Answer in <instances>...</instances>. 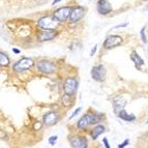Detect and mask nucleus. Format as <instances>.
Here are the masks:
<instances>
[{
    "label": "nucleus",
    "mask_w": 148,
    "mask_h": 148,
    "mask_svg": "<svg viewBox=\"0 0 148 148\" xmlns=\"http://www.w3.org/2000/svg\"><path fill=\"white\" fill-rule=\"evenodd\" d=\"M101 118L103 117L99 114H85L84 116H82L80 120L78 121V127L81 130H86L91 124L99 123L101 120Z\"/></svg>",
    "instance_id": "obj_1"
},
{
    "label": "nucleus",
    "mask_w": 148,
    "mask_h": 148,
    "mask_svg": "<svg viewBox=\"0 0 148 148\" xmlns=\"http://www.w3.org/2000/svg\"><path fill=\"white\" fill-rule=\"evenodd\" d=\"M58 22L54 16H45L42 17L37 22V25L44 30H55L58 26Z\"/></svg>",
    "instance_id": "obj_2"
},
{
    "label": "nucleus",
    "mask_w": 148,
    "mask_h": 148,
    "mask_svg": "<svg viewBox=\"0 0 148 148\" xmlns=\"http://www.w3.org/2000/svg\"><path fill=\"white\" fill-rule=\"evenodd\" d=\"M73 8L71 6H64V8H59L56 10L53 14L54 18L59 22H64L67 20V18H69L71 12H72Z\"/></svg>",
    "instance_id": "obj_3"
},
{
    "label": "nucleus",
    "mask_w": 148,
    "mask_h": 148,
    "mask_svg": "<svg viewBox=\"0 0 148 148\" xmlns=\"http://www.w3.org/2000/svg\"><path fill=\"white\" fill-rule=\"evenodd\" d=\"M36 67L40 73H44V74H51V73H53L55 71L54 63L46 59L37 61Z\"/></svg>",
    "instance_id": "obj_4"
},
{
    "label": "nucleus",
    "mask_w": 148,
    "mask_h": 148,
    "mask_svg": "<svg viewBox=\"0 0 148 148\" xmlns=\"http://www.w3.org/2000/svg\"><path fill=\"white\" fill-rule=\"evenodd\" d=\"M91 77L92 79L97 82H103L106 78V69L104 65H96L91 69Z\"/></svg>",
    "instance_id": "obj_5"
},
{
    "label": "nucleus",
    "mask_w": 148,
    "mask_h": 148,
    "mask_svg": "<svg viewBox=\"0 0 148 148\" xmlns=\"http://www.w3.org/2000/svg\"><path fill=\"white\" fill-rule=\"evenodd\" d=\"M34 65V62L31 58H22L18 62H16L14 65V69L17 72H22V71H26V69H31Z\"/></svg>",
    "instance_id": "obj_6"
},
{
    "label": "nucleus",
    "mask_w": 148,
    "mask_h": 148,
    "mask_svg": "<svg viewBox=\"0 0 148 148\" xmlns=\"http://www.w3.org/2000/svg\"><path fill=\"white\" fill-rule=\"evenodd\" d=\"M64 92L66 95L72 96L73 94L76 93L77 88H78V81L72 78L66 79V81L64 82Z\"/></svg>",
    "instance_id": "obj_7"
},
{
    "label": "nucleus",
    "mask_w": 148,
    "mask_h": 148,
    "mask_svg": "<svg viewBox=\"0 0 148 148\" xmlns=\"http://www.w3.org/2000/svg\"><path fill=\"white\" fill-rule=\"evenodd\" d=\"M122 42V37L119 35H110L106 38L104 42V48L105 49H112V48L118 47L119 45Z\"/></svg>",
    "instance_id": "obj_8"
},
{
    "label": "nucleus",
    "mask_w": 148,
    "mask_h": 148,
    "mask_svg": "<svg viewBox=\"0 0 148 148\" xmlns=\"http://www.w3.org/2000/svg\"><path fill=\"white\" fill-rule=\"evenodd\" d=\"M85 8L83 6H76L75 8H73L71 16H69V21L72 23H76L78 21H80L82 18L84 17Z\"/></svg>",
    "instance_id": "obj_9"
},
{
    "label": "nucleus",
    "mask_w": 148,
    "mask_h": 148,
    "mask_svg": "<svg viewBox=\"0 0 148 148\" xmlns=\"http://www.w3.org/2000/svg\"><path fill=\"white\" fill-rule=\"evenodd\" d=\"M71 141V145L73 148H87V139L85 137H80V136H73L69 139Z\"/></svg>",
    "instance_id": "obj_10"
},
{
    "label": "nucleus",
    "mask_w": 148,
    "mask_h": 148,
    "mask_svg": "<svg viewBox=\"0 0 148 148\" xmlns=\"http://www.w3.org/2000/svg\"><path fill=\"white\" fill-rule=\"evenodd\" d=\"M97 12L101 15H108L112 12V6L107 0H99L97 2Z\"/></svg>",
    "instance_id": "obj_11"
},
{
    "label": "nucleus",
    "mask_w": 148,
    "mask_h": 148,
    "mask_svg": "<svg viewBox=\"0 0 148 148\" xmlns=\"http://www.w3.org/2000/svg\"><path fill=\"white\" fill-rule=\"evenodd\" d=\"M59 119V114L57 112H49L44 115V123L46 125H53Z\"/></svg>",
    "instance_id": "obj_12"
},
{
    "label": "nucleus",
    "mask_w": 148,
    "mask_h": 148,
    "mask_svg": "<svg viewBox=\"0 0 148 148\" xmlns=\"http://www.w3.org/2000/svg\"><path fill=\"white\" fill-rule=\"evenodd\" d=\"M57 35L56 30H44L38 34V40L40 42H45V40H51Z\"/></svg>",
    "instance_id": "obj_13"
},
{
    "label": "nucleus",
    "mask_w": 148,
    "mask_h": 148,
    "mask_svg": "<svg viewBox=\"0 0 148 148\" xmlns=\"http://www.w3.org/2000/svg\"><path fill=\"white\" fill-rule=\"evenodd\" d=\"M114 112L118 115L122 110H123L124 106H125V103L126 101H124L122 97H116V99H114Z\"/></svg>",
    "instance_id": "obj_14"
},
{
    "label": "nucleus",
    "mask_w": 148,
    "mask_h": 148,
    "mask_svg": "<svg viewBox=\"0 0 148 148\" xmlns=\"http://www.w3.org/2000/svg\"><path fill=\"white\" fill-rule=\"evenodd\" d=\"M131 58H132V60L134 61V63L136 64V67L138 69H140V67L144 64V60L142 59L140 56H139V54L136 52V51H134V52L132 53Z\"/></svg>",
    "instance_id": "obj_15"
},
{
    "label": "nucleus",
    "mask_w": 148,
    "mask_h": 148,
    "mask_svg": "<svg viewBox=\"0 0 148 148\" xmlns=\"http://www.w3.org/2000/svg\"><path fill=\"white\" fill-rule=\"evenodd\" d=\"M104 132H105V126L104 125H101V124L96 125L95 127L91 131V138L93 139V140H95V139L99 136H101Z\"/></svg>",
    "instance_id": "obj_16"
},
{
    "label": "nucleus",
    "mask_w": 148,
    "mask_h": 148,
    "mask_svg": "<svg viewBox=\"0 0 148 148\" xmlns=\"http://www.w3.org/2000/svg\"><path fill=\"white\" fill-rule=\"evenodd\" d=\"M118 117H120V118L124 121H128V122H130V121H134L136 119V117L134 116L133 114H128L127 112L124 111V110H122V111L118 114Z\"/></svg>",
    "instance_id": "obj_17"
},
{
    "label": "nucleus",
    "mask_w": 148,
    "mask_h": 148,
    "mask_svg": "<svg viewBox=\"0 0 148 148\" xmlns=\"http://www.w3.org/2000/svg\"><path fill=\"white\" fill-rule=\"evenodd\" d=\"M0 64H1V66H8L10 64V58L3 52L0 53Z\"/></svg>",
    "instance_id": "obj_18"
},
{
    "label": "nucleus",
    "mask_w": 148,
    "mask_h": 148,
    "mask_svg": "<svg viewBox=\"0 0 148 148\" xmlns=\"http://www.w3.org/2000/svg\"><path fill=\"white\" fill-rule=\"evenodd\" d=\"M56 142H57V136H52V137H50L49 138V144L50 145L54 146L55 144H56Z\"/></svg>",
    "instance_id": "obj_19"
},
{
    "label": "nucleus",
    "mask_w": 148,
    "mask_h": 148,
    "mask_svg": "<svg viewBox=\"0 0 148 148\" xmlns=\"http://www.w3.org/2000/svg\"><path fill=\"white\" fill-rule=\"evenodd\" d=\"M145 27L142 28V30H141V36H142V42H147V38H146V35H145Z\"/></svg>",
    "instance_id": "obj_20"
},
{
    "label": "nucleus",
    "mask_w": 148,
    "mask_h": 148,
    "mask_svg": "<svg viewBox=\"0 0 148 148\" xmlns=\"http://www.w3.org/2000/svg\"><path fill=\"white\" fill-rule=\"evenodd\" d=\"M81 110H82L81 108H78V109H76V111H75L74 113H73V115H72V116L69 117V120H71V119H73V118H74V117H76L77 115H78V114H79L80 112H81Z\"/></svg>",
    "instance_id": "obj_21"
},
{
    "label": "nucleus",
    "mask_w": 148,
    "mask_h": 148,
    "mask_svg": "<svg viewBox=\"0 0 148 148\" xmlns=\"http://www.w3.org/2000/svg\"><path fill=\"white\" fill-rule=\"evenodd\" d=\"M128 144H130V141H128V139H126V140L124 141L123 143H121L120 145L118 146V148H124L126 145H128Z\"/></svg>",
    "instance_id": "obj_22"
},
{
    "label": "nucleus",
    "mask_w": 148,
    "mask_h": 148,
    "mask_svg": "<svg viewBox=\"0 0 148 148\" xmlns=\"http://www.w3.org/2000/svg\"><path fill=\"white\" fill-rule=\"evenodd\" d=\"M103 143H104V145H105V147H106V148H110V144H109V142H108V140H107V138L103 139Z\"/></svg>",
    "instance_id": "obj_23"
},
{
    "label": "nucleus",
    "mask_w": 148,
    "mask_h": 148,
    "mask_svg": "<svg viewBox=\"0 0 148 148\" xmlns=\"http://www.w3.org/2000/svg\"><path fill=\"white\" fill-rule=\"evenodd\" d=\"M40 127H42V123L40 122H36L34 124V130H40Z\"/></svg>",
    "instance_id": "obj_24"
},
{
    "label": "nucleus",
    "mask_w": 148,
    "mask_h": 148,
    "mask_svg": "<svg viewBox=\"0 0 148 148\" xmlns=\"http://www.w3.org/2000/svg\"><path fill=\"white\" fill-rule=\"evenodd\" d=\"M96 48H97V46H96V45H95V46H94L93 48H92L91 52H90V55H91V56H92V55L94 54V52H95V51H96Z\"/></svg>",
    "instance_id": "obj_25"
},
{
    "label": "nucleus",
    "mask_w": 148,
    "mask_h": 148,
    "mask_svg": "<svg viewBox=\"0 0 148 148\" xmlns=\"http://www.w3.org/2000/svg\"><path fill=\"white\" fill-rule=\"evenodd\" d=\"M48 0H36V2L38 3V4H44V3L47 2Z\"/></svg>",
    "instance_id": "obj_26"
},
{
    "label": "nucleus",
    "mask_w": 148,
    "mask_h": 148,
    "mask_svg": "<svg viewBox=\"0 0 148 148\" xmlns=\"http://www.w3.org/2000/svg\"><path fill=\"white\" fill-rule=\"evenodd\" d=\"M60 1H61V0H54V1L52 2V4H53V5H54V4H57V3H59Z\"/></svg>",
    "instance_id": "obj_27"
},
{
    "label": "nucleus",
    "mask_w": 148,
    "mask_h": 148,
    "mask_svg": "<svg viewBox=\"0 0 148 148\" xmlns=\"http://www.w3.org/2000/svg\"><path fill=\"white\" fill-rule=\"evenodd\" d=\"M12 51H14L16 54H19V53H20V51H19V50H17V49H12Z\"/></svg>",
    "instance_id": "obj_28"
},
{
    "label": "nucleus",
    "mask_w": 148,
    "mask_h": 148,
    "mask_svg": "<svg viewBox=\"0 0 148 148\" xmlns=\"http://www.w3.org/2000/svg\"><path fill=\"white\" fill-rule=\"evenodd\" d=\"M147 123H148V120H147Z\"/></svg>",
    "instance_id": "obj_29"
}]
</instances>
